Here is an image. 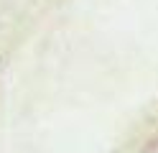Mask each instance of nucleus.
I'll use <instances>...</instances> for the list:
<instances>
[]
</instances>
